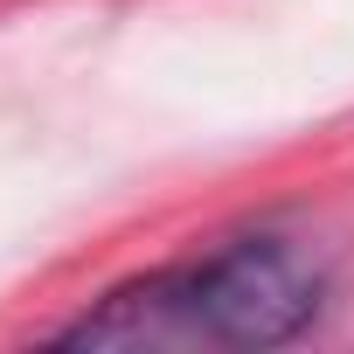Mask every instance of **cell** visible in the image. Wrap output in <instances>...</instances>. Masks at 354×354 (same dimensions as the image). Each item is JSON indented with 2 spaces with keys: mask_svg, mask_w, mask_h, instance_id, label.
Returning <instances> with one entry per match:
<instances>
[{
  "mask_svg": "<svg viewBox=\"0 0 354 354\" xmlns=\"http://www.w3.org/2000/svg\"><path fill=\"white\" fill-rule=\"evenodd\" d=\"M319 306H326V271L292 236H230L216 250L111 285L56 340L104 354L285 347L319 319Z\"/></svg>",
  "mask_w": 354,
  "mask_h": 354,
  "instance_id": "1",
  "label": "cell"
}]
</instances>
